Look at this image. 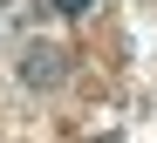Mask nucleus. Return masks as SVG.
<instances>
[{
  "mask_svg": "<svg viewBox=\"0 0 157 143\" xmlns=\"http://www.w3.org/2000/svg\"><path fill=\"white\" fill-rule=\"evenodd\" d=\"M21 82H62V48H28L21 55Z\"/></svg>",
  "mask_w": 157,
  "mask_h": 143,
  "instance_id": "obj_1",
  "label": "nucleus"
},
{
  "mask_svg": "<svg viewBox=\"0 0 157 143\" xmlns=\"http://www.w3.org/2000/svg\"><path fill=\"white\" fill-rule=\"evenodd\" d=\"M96 0H55V14H89Z\"/></svg>",
  "mask_w": 157,
  "mask_h": 143,
  "instance_id": "obj_2",
  "label": "nucleus"
},
{
  "mask_svg": "<svg viewBox=\"0 0 157 143\" xmlns=\"http://www.w3.org/2000/svg\"><path fill=\"white\" fill-rule=\"evenodd\" d=\"M109 143H116V136H109Z\"/></svg>",
  "mask_w": 157,
  "mask_h": 143,
  "instance_id": "obj_3",
  "label": "nucleus"
}]
</instances>
